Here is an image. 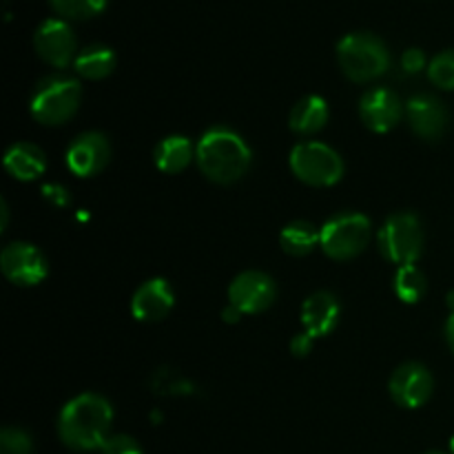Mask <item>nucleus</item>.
I'll use <instances>...</instances> for the list:
<instances>
[{"label":"nucleus","instance_id":"obj_21","mask_svg":"<svg viewBox=\"0 0 454 454\" xmlns=\"http://www.w3.org/2000/svg\"><path fill=\"white\" fill-rule=\"evenodd\" d=\"M319 235H322V229H317L313 222L295 220L284 226L279 233V244L288 255L304 257L319 247Z\"/></svg>","mask_w":454,"mask_h":454},{"label":"nucleus","instance_id":"obj_29","mask_svg":"<svg viewBox=\"0 0 454 454\" xmlns=\"http://www.w3.org/2000/svg\"><path fill=\"white\" fill-rule=\"evenodd\" d=\"M313 341H315V337H310L309 333H306V331L300 333V335L293 337L291 353L295 355V357H306V355L313 350Z\"/></svg>","mask_w":454,"mask_h":454},{"label":"nucleus","instance_id":"obj_32","mask_svg":"<svg viewBox=\"0 0 454 454\" xmlns=\"http://www.w3.org/2000/svg\"><path fill=\"white\" fill-rule=\"evenodd\" d=\"M7 226V202H3V231Z\"/></svg>","mask_w":454,"mask_h":454},{"label":"nucleus","instance_id":"obj_27","mask_svg":"<svg viewBox=\"0 0 454 454\" xmlns=\"http://www.w3.org/2000/svg\"><path fill=\"white\" fill-rule=\"evenodd\" d=\"M402 67L406 74H419V71H424L426 67V56L421 49L412 47V49H406L402 56Z\"/></svg>","mask_w":454,"mask_h":454},{"label":"nucleus","instance_id":"obj_11","mask_svg":"<svg viewBox=\"0 0 454 454\" xmlns=\"http://www.w3.org/2000/svg\"><path fill=\"white\" fill-rule=\"evenodd\" d=\"M35 53L43 58L47 65L65 69L75 60V35L74 29L60 18H49L35 29L34 34Z\"/></svg>","mask_w":454,"mask_h":454},{"label":"nucleus","instance_id":"obj_10","mask_svg":"<svg viewBox=\"0 0 454 454\" xmlns=\"http://www.w3.org/2000/svg\"><path fill=\"white\" fill-rule=\"evenodd\" d=\"M434 380L428 368L419 362H406L390 375L388 393L397 406L415 411V408L426 406L433 397Z\"/></svg>","mask_w":454,"mask_h":454},{"label":"nucleus","instance_id":"obj_33","mask_svg":"<svg viewBox=\"0 0 454 454\" xmlns=\"http://www.w3.org/2000/svg\"><path fill=\"white\" fill-rule=\"evenodd\" d=\"M450 450H452V454H454V437H452V442H450Z\"/></svg>","mask_w":454,"mask_h":454},{"label":"nucleus","instance_id":"obj_6","mask_svg":"<svg viewBox=\"0 0 454 454\" xmlns=\"http://www.w3.org/2000/svg\"><path fill=\"white\" fill-rule=\"evenodd\" d=\"M424 229L415 213H395L377 235V248L390 264H417L424 253Z\"/></svg>","mask_w":454,"mask_h":454},{"label":"nucleus","instance_id":"obj_26","mask_svg":"<svg viewBox=\"0 0 454 454\" xmlns=\"http://www.w3.org/2000/svg\"><path fill=\"white\" fill-rule=\"evenodd\" d=\"M102 454H145L142 452L140 443L136 442L129 434H114L105 442V446L100 448Z\"/></svg>","mask_w":454,"mask_h":454},{"label":"nucleus","instance_id":"obj_34","mask_svg":"<svg viewBox=\"0 0 454 454\" xmlns=\"http://www.w3.org/2000/svg\"><path fill=\"white\" fill-rule=\"evenodd\" d=\"M426 454H443V452H434V450H433V452H426Z\"/></svg>","mask_w":454,"mask_h":454},{"label":"nucleus","instance_id":"obj_24","mask_svg":"<svg viewBox=\"0 0 454 454\" xmlns=\"http://www.w3.org/2000/svg\"><path fill=\"white\" fill-rule=\"evenodd\" d=\"M49 3L60 16L71 18V20H84V18L100 13L106 0H49Z\"/></svg>","mask_w":454,"mask_h":454},{"label":"nucleus","instance_id":"obj_1","mask_svg":"<svg viewBox=\"0 0 454 454\" xmlns=\"http://www.w3.org/2000/svg\"><path fill=\"white\" fill-rule=\"evenodd\" d=\"M114 408L102 395L82 393L71 399L58 417V434L71 450H100L109 439Z\"/></svg>","mask_w":454,"mask_h":454},{"label":"nucleus","instance_id":"obj_4","mask_svg":"<svg viewBox=\"0 0 454 454\" xmlns=\"http://www.w3.org/2000/svg\"><path fill=\"white\" fill-rule=\"evenodd\" d=\"M82 87L71 75H47L31 93L29 111L44 127H60L69 122L80 109Z\"/></svg>","mask_w":454,"mask_h":454},{"label":"nucleus","instance_id":"obj_16","mask_svg":"<svg viewBox=\"0 0 454 454\" xmlns=\"http://www.w3.org/2000/svg\"><path fill=\"white\" fill-rule=\"evenodd\" d=\"M341 306L337 297L328 291H317L301 304V324L310 337H326L340 324Z\"/></svg>","mask_w":454,"mask_h":454},{"label":"nucleus","instance_id":"obj_31","mask_svg":"<svg viewBox=\"0 0 454 454\" xmlns=\"http://www.w3.org/2000/svg\"><path fill=\"white\" fill-rule=\"evenodd\" d=\"M222 317H224L226 324H235L239 317H242V313H239V310L235 309V306L229 304V309H224V313H222Z\"/></svg>","mask_w":454,"mask_h":454},{"label":"nucleus","instance_id":"obj_20","mask_svg":"<svg viewBox=\"0 0 454 454\" xmlns=\"http://www.w3.org/2000/svg\"><path fill=\"white\" fill-rule=\"evenodd\" d=\"M75 74L87 80H102L114 74L115 53L106 44H89L75 56L74 60Z\"/></svg>","mask_w":454,"mask_h":454},{"label":"nucleus","instance_id":"obj_30","mask_svg":"<svg viewBox=\"0 0 454 454\" xmlns=\"http://www.w3.org/2000/svg\"><path fill=\"white\" fill-rule=\"evenodd\" d=\"M448 306H450V317H448L446 322V340H448V346H450V350L454 353V291L448 295Z\"/></svg>","mask_w":454,"mask_h":454},{"label":"nucleus","instance_id":"obj_9","mask_svg":"<svg viewBox=\"0 0 454 454\" xmlns=\"http://www.w3.org/2000/svg\"><path fill=\"white\" fill-rule=\"evenodd\" d=\"M278 286L273 278L262 270H244L231 282L229 304L242 315H260L275 304Z\"/></svg>","mask_w":454,"mask_h":454},{"label":"nucleus","instance_id":"obj_25","mask_svg":"<svg viewBox=\"0 0 454 454\" xmlns=\"http://www.w3.org/2000/svg\"><path fill=\"white\" fill-rule=\"evenodd\" d=\"M0 450L3 454H31L34 442L22 428H4L0 433Z\"/></svg>","mask_w":454,"mask_h":454},{"label":"nucleus","instance_id":"obj_17","mask_svg":"<svg viewBox=\"0 0 454 454\" xmlns=\"http://www.w3.org/2000/svg\"><path fill=\"white\" fill-rule=\"evenodd\" d=\"M4 168L16 180L34 182L47 168V158L40 146L31 145V142H16L4 153Z\"/></svg>","mask_w":454,"mask_h":454},{"label":"nucleus","instance_id":"obj_14","mask_svg":"<svg viewBox=\"0 0 454 454\" xmlns=\"http://www.w3.org/2000/svg\"><path fill=\"white\" fill-rule=\"evenodd\" d=\"M406 115L415 136L428 142L442 140L448 131V122H450L446 106L442 105L439 98L430 96V93L412 96L406 105Z\"/></svg>","mask_w":454,"mask_h":454},{"label":"nucleus","instance_id":"obj_28","mask_svg":"<svg viewBox=\"0 0 454 454\" xmlns=\"http://www.w3.org/2000/svg\"><path fill=\"white\" fill-rule=\"evenodd\" d=\"M43 195H44V200H49V202L53 204V207H67V204H69V193H67L65 186H60V184L44 186Z\"/></svg>","mask_w":454,"mask_h":454},{"label":"nucleus","instance_id":"obj_8","mask_svg":"<svg viewBox=\"0 0 454 454\" xmlns=\"http://www.w3.org/2000/svg\"><path fill=\"white\" fill-rule=\"evenodd\" d=\"M0 270L16 286H38L49 275L44 253L29 242H12L0 253Z\"/></svg>","mask_w":454,"mask_h":454},{"label":"nucleus","instance_id":"obj_19","mask_svg":"<svg viewBox=\"0 0 454 454\" xmlns=\"http://www.w3.org/2000/svg\"><path fill=\"white\" fill-rule=\"evenodd\" d=\"M328 122V105L319 96H306L297 102L288 115V127L297 136H315Z\"/></svg>","mask_w":454,"mask_h":454},{"label":"nucleus","instance_id":"obj_23","mask_svg":"<svg viewBox=\"0 0 454 454\" xmlns=\"http://www.w3.org/2000/svg\"><path fill=\"white\" fill-rule=\"evenodd\" d=\"M430 82L443 91H454V49L437 53L428 65Z\"/></svg>","mask_w":454,"mask_h":454},{"label":"nucleus","instance_id":"obj_13","mask_svg":"<svg viewBox=\"0 0 454 454\" xmlns=\"http://www.w3.org/2000/svg\"><path fill=\"white\" fill-rule=\"evenodd\" d=\"M111 160V145L106 136L98 131L80 133L67 149V167L74 176H98Z\"/></svg>","mask_w":454,"mask_h":454},{"label":"nucleus","instance_id":"obj_12","mask_svg":"<svg viewBox=\"0 0 454 454\" xmlns=\"http://www.w3.org/2000/svg\"><path fill=\"white\" fill-rule=\"evenodd\" d=\"M359 118L364 127L375 133H388L402 122L403 102L386 87L368 89L359 100Z\"/></svg>","mask_w":454,"mask_h":454},{"label":"nucleus","instance_id":"obj_5","mask_svg":"<svg viewBox=\"0 0 454 454\" xmlns=\"http://www.w3.org/2000/svg\"><path fill=\"white\" fill-rule=\"evenodd\" d=\"M372 226L364 213H340L322 226L319 248L335 262L355 260L371 244Z\"/></svg>","mask_w":454,"mask_h":454},{"label":"nucleus","instance_id":"obj_7","mask_svg":"<svg viewBox=\"0 0 454 454\" xmlns=\"http://www.w3.org/2000/svg\"><path fill=\"white\" fill-rule=\"evenodd\" d=\"M288 164L297 180L309 186H319V189L337 184L344 176V162L340 153L324 142H300L293 146Z\"/></svg>","mask_w":454,"mask_h":454},{"label":"nucleus","instance_id":"obj_2","mask_svg":"<svg viewBox=\"0 0 454 454\" xmlns=\"http://www.w3.org/2000/svg\"><path fill=\"white\" fill-rule=\"evenodd\" d=\"M251 149L242 136L226 127H215L200 137L195 146V162L207 180L215 184H233L242 180L251 167Z\"/></svg>","mask_w":454,"mask_h":454},{"label":"nucleus","instance_id":"obj_15","mask_svg":"<svg viewBox=\"0 0 454 454\" xmlns=\"http://www.w3.org/2000/svg\"><path fill=\"white\" fill-rule=\"evenodd\" d=\"M176 306V293L162 278L142 284L131 297V315L137 322H160Z\"/></svg>","mask_w":454,"mask_h":454},{"label":"nucleus","instance_id":"obj_22","mask_svg":"<svg viewBox=\"0 0 454 454\" xmlns=\"http://www.w3.org/2000/svg\"><path fill=\"white\" fill-rule=\"evenodd\" d=\"M395 295L403 301V304H417L424 300L426 291H428V279H426L424 270L417 264L399 266L395 273Z\"/></svg>","mask_w":454,"mask_h":454},{"label":"nucleus","instance_id":"obj_3","mask_svg":"<svg viewBox=\"0 0 454 454\" xmlns=\"http://www.w3.org/2000/svg\"><path fill=\"white\" fill-rule=\"evenodd\" d=\"M337 62L353 82H371L388 71L390 51L380 35L371 31H353L337 44Z\"/></svg>","mask_w":454,"mask_h":454},{"label":"nucleus","instance_id":"obj_18","mask_svg":"<svg viewBox=\"0 0 454 454\" xmlns=\"http://www.w3.org/2000/svg\"><path fill=\"white\" fill-rule=\"evenodd\" d=\"M195 158V146L189 137L184 136H168L155 146L153 162L167 176L182 173Z\"/></svg>","mask_w":454,"mask_h":454}]
</instances>
